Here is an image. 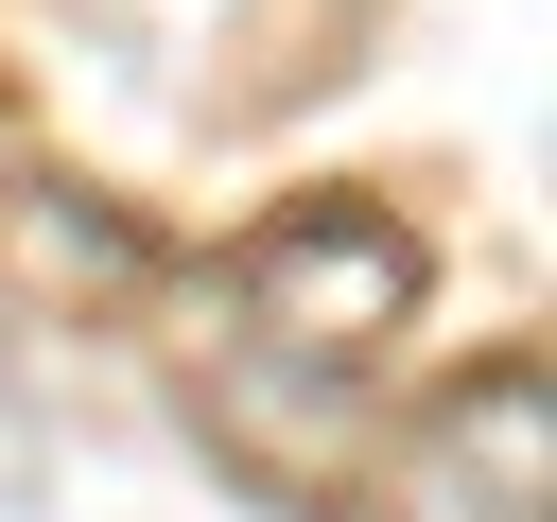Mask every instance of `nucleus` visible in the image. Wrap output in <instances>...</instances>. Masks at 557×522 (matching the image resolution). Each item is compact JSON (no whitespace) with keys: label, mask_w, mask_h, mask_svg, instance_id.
I'll return each instance as SVG.
<instances>
[{"label":"nucleus","mask_w":557,"mask_h":522,"mask_svg":"<svg viewBox=\"0 0 557 522\" xmlns=\"http://www.w3.org/2000/svg\"><path fill=\"white\" fill-rule=\"evenodd\" d=\"M400 313H418V244L383 209H348V191H313V209H278L244 244V331L296 348V365H366Z\"/></svg>","instance_id":"1"},{"label":"nucleus","mask_w":557,"mask_h":522,"mask_svg":"<svg viewBox=\"0 0 557 522\" xmlns=\"http://www.w3.org/2000/svg\"><path fill=\"white\" fill-rule=\"evenodd\" d=\"M400 522H540V365H487V383H453L418 418Z\"/></svg>","instance_id":"2"}]
</instances>
